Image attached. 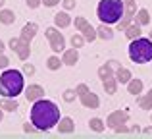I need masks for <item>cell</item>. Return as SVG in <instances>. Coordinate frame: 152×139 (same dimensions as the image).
<instances>
[{
	"mask_svg": "<svg viewBox=\"0 0 152 139\" xmlns=\"http://www.w3.org/2000/svg\"><path fill=\"white\" fill-rule=\"evenodd\" d=\"M23 129H25L27 133H33L37 128H35V126H33V122H31V124H25V126H23Z\"/></svg>",
	"mask_w": 152,
	"mask_h": 139,
	"instance_id": "cell-35",
	"label": "cell"
},
{
	"mask_svg": "<svg viewBox=\"0 0 152 139\" xmlns=\"http://www.w3.org/2000/svg\"><path fill=\"white\" fill-rule=\"evenodd\" d=\"M18 101L12 97H2L0 99V108L2 110H8V112H14V110H18Z\"/></svg>",
	"mask_w": 152,
	"mask_h": 139,
	"instance_id": "cell-14",
	"label": "cell"
},
{
	"mask_svg": "<svg viewBox=\"0 0 152 139\" xmlns=\"http://www.w3.org/2000/svg\"><path fill=\"white\" fill-rule=\"evenodd\" d=\"M85 37H83L81 33H75L73 37H71V46H75V49H81L83 45H85Z\"/></svg>",
	"mask_w": 152,
	"mask_h": 139,
	"instance_id": "cell-27",
	"label": "cell"
},
{
	"mask_svg": "<svg viewBox=\"0 0 152 139\" xmlns=\"http://www.w3.org/2000/svg\"><path fill=\"white\" fill-rule=\"evenodd\" d=\"M102 85H104L106 95H115V91H118V79H115V75H112L108 79H102Z\"/></svg>",
	"mask_w": 152,
	"mask_h": 139,
	"instance_id": "cell-15",
	"label": "cell"
},
{
	"mask_svg": "<svg viewBox=\"0 0 152 139\" xmlns=\"http://www.w3.org/2000/svg\"><path fill=\"white\" fill-rule=\"evenodd\" d=\"M58 129H60V133H71V132L75 129L73 120H71V118H60V122H58Z\"/></svg>",
	"mask_w": 152,
	"mask_h": 139,
	"instance_id": "cell-17",
	"label": "cell"
},
{
	"mask_svg": "<svg viewBox=\"0 0 152 139\" xmlns=\"http://www.w3.org/2000/svg\"><path fill=\"white\" fill-rule=\"evenodd\" d=\"M8 64H10V60H8L4 54H0V70H6V68H8Z\"/></svg>",
	"mask_w": 152,
	"mask_h": 139,
	"instance_id": "cell-31",
	"label": "cell"
},
{
	"mask_svg": "<svg viewBox=\"0 0 152 139\" xmlns=\"http://www.w3.org/2000/svg\"><path fill=\"white\" fill-rule=\"evenodd\" d=\"M114 75V68H112L110 64H104L98 68V77L100 79H108V77H112Z\"/></svg>",
	"mask_w": 152,
	"mask_h": 139,
	"instance_id": "cell-24",
	"label": "cell"
},
{
	"mask_svg": "<svg viewBox=\"0 0 152 139\" xmlns=\"http://www.w3.org/2000/svg\"><path fill=\"white\" fill-rule=\"evenodd\" d=\"M148 39H150V41H152V31H150V33H148Z\"/></svg>",
	"mask_w": 152,
	"mask_h": 139,
	"instance_id": "cell-43",
	"label": "cell"
},
{
	"mask_svg": "<svg viewBox=\"0 0 152 139\" xmlns=\"http://www.w3.org/2000/svg\"><path fill=\"white\" fill-rule=\"evenodd\" d=\"M142 89H145V85H142V79H135V77H131L129 79V83H127V91H129V95H141L142 93Z\"/></svg>",
	"mask_w": 152,
	"mask_h": 139,
	"instance_id": "cell-13",
	"label": "cell"
},
{
	"mask_svg": "<svg viewBox=\"0 0 152 139\" xmlns=\"http://www.w3.org/2000/svg\"><path fill=\"white\" fill-rule=\"evenodd\" d=\"M23 74L33 75V74H35V66H31V64H23Z\"/></svg>",
	"mask_w": 152,
	"mask_h": 139,
	"instance_id": "cell-30",
	"label": "cell"
},
{
	"mask_svg": "<svg viewBox=\"0 0 152 139\" xmlns=\"http://www.w3.org/2000/svg\"><path fill=\"white\" fill-rule=\"evenodd\" d=\"M45 33H46V39H48V43H50V49L54 50L56 54L66 50V39H64V35L58 31V27H48Z\"/></svg>",
	"mask_w": 152,
	"mask_h": 139,
	"instance_id": "cell-5",
	"label": "cell"
},
{
	"mask_svg": "<svg viewBox=\"0 0 152 139\" xmlns=\"http://www.w3.org/2000/svg\"><path fill=\"white\" fill-rule=\"evenodd\" d=\"M127 132H131V133H139V126H131V128H127Z\"/></svg>",
	"mask_w": 152,
	"mask_h": 139,
	"instance_id": "cell-38",
	"label": "cell"
},
{
	"mask_svg": "<svg viewBox=\"0 0 152 139\" xmlns=\"http://www.w3.org/2000/svg\"><path fill=\"white\" fill-rule=\"evenodd\" d=\"M145 135H152V126H150V128H146V129H145Z\"/></svg>",
	"mask_w": 152,
	"mask_h": 139,
	"instance_id": "cell-39",
	"label": "cell"
},
{
	"mask_svg": "<svg viewBox=\"0 0 152 139\" xmlns=\"http://www.w3.org/2000/svg\"><path fill=\"white\" fill-rule=\"evenodd\" d=\"M62 4H64V8H66V10H73L77 2H75V0H64Z\"/></svg>",
	"mask_w": 152,
	"mask_h": 139,
	"instance_id": "cell-32",
	"label": "cell"
},
{
	"mask_svg": "<svg viewBox=\"0 0 152 139\" xmlns=\"http://www.w3.org/2000/svg\"><path fill=\"white\" fill-rule=\"evenodd\" d=\"M127 120H129V114H127L125 110H114V112L108 116L106 126L112 128V129H115V128H119V126L127 124Z\"/></svg>",
	"mask_w": 152,
	"mask_h": 139,
	"instance_id": "cell-7",
	"label": "cell"
},
{
	"mask_svg": "<svg viewBox=\"0 0 152 139\" xmlns=\"http://www.w3.org/2000/svg\"><path fill=\"white\" fill-rule=\"evenodd\" d=\"M79 99H81V104L85 106V108L94 110V108H98V106H100V99H98V95H94L93 91H89V93L81 95Z\"/></svg>",
	"mask_w": 152,
	"mask_h": 139,
	"instance_id": "cell-8",
	"label": "cell"
},
{
	"mask_svg": "<svg viewBox=\"0 0 152 139\" xmlns=\"http://www.w3.org/2000/svg\"><path fill=\"white\" fill-rule=\"evenodd\" d=\"M25 4H27L29 8H39V6L42 4V0H25Z\"/></svg>",
	"mask_w": 152,
	"mask_h": 139,
	"instance_id": "cell-33",
	"label": "cell"
},
{
	"mask_svg": "<svg viewBox=\"0 0 152 139\" xmlns=\"http://www.w3.org/2000/svg\"><path fill=\"white\" fill-rule=\"evenodd\" d=\"M15 21V14L12 10H0V23L4 25H10V23Z\"/></svg>",
	"mask_w": 152,
	"mask_h": 139,
	"instance_id": "cell-23",
	"label": "cell"
},
{
	"mask_svg": "<svg viewBox=\"0 0 152 139\" xmlns=\"http://www.w3.org/2000/svg\"><path fill=\"white\" fill-rule=\"evenodd\" d=\"M141 25L139 23H129V27L125 29V37L129 39V41H133V39H137V37H141Z\"/></svg>",
	"mask_w": 152,
	"mask_h": 139,
	"instance_id": "cell-21",
	"label": "cell"
},
{
	"mask_svg": "<svg viewBox=\"0 0 152 139\" xmlns=\"http://www.w3.org/2000/svg\"><path fill=\"white\" fill-rule=\"evenodd\" d=\"M150 120H152V114H150Z\"/></svg>",
	"mask_w": 152,
	"mask_h": 139,
	"instance_id": "cell-44",
	"label": "cell"
},
{
	"mask_svg": "<svg viewBox=\"0 0 152 139\" xmlns=\"http://www.w3.org/2000/svg\"><path fill=\"white\" fill-rule=\"evenodd\" d=\"M31 122L39 132H48L60 122V108L56 102L46 101L45 97L33 102L31 108Z\"/></svg>",
	"mask_w": 152,
	"mask_h": 139,
	"instance_id": "cell-1",
	"label": "cell"
},
{
	"mask_svg": "<svg viewBox=\"0 0 152 139\" xmlns=\"http://www.w3.org/2000/svg\"><path fill=\"white\" fill-rule=\"evenodd\" d=\"M96 35L100 39H104V41H112V39H114V31H112L110 27H106V23H102V25L96 29Z\"/></svg>",
	"mask_w": 152,
	"mask_h": 139,
	"instance_id": "cell-22",
	"label": "cell"
},
{
	"mask_svg": "<svg viewBox=\"0 0 152 139\" xmlns=\"http://www.w3.org/2000/svg\"><path fill=\"white\" fill-rule=\"evenodd\" d=\"M2 118H4V110L0 108V122H2Z\"/></svg>",
	"mask_w": 152,
	"mask_h": 139,
	"instance_id": "cell-41",
	"label": "cell"
},
{
	"mask_svg": "<svg viewBox=\"0 0 152 139\" xmlns=\"http://www.w3.org/2000/svg\"><path fill=\"white\" fill-rule=\"evenodd\" d=\"M37 31H39V25L37 23H33V21H29V23H25L23 25V29H21V41H25V43H31L35 39V35H37Z\"/></svg>",
	"mask_w": 152,
	"mask_h": 139,
	"instance_id": "cell-10",
	"label": "cell"
},
{
	"mask_svg": "<svg viewBox=\"0 0 152 139\" xmlns=\"http://www.w3.org/2000/svg\"><path fill=\"white\" fill-rule=\"evenodd\" d=\"M4 49H6V45H4V41H0V54L4 52Z\"/></svg>",
	"mask_w": 152,
	"mask_h": 139,
	"instance_id": "cell-40",
	"label": "cell"
},
{
	"mask_svg": "<svg viewBox=\"0 0 152 139\" xmlns=\"http://www.w3.org/2000/svg\"><path fill=\"white\" fill-rule=\"evenodd\" d=\"M79 62V50L75 49H66L64 50V54H62V64H66V66H75Z\"/></svg>",
	"mask_w": 152,
	"mask_h": 139,
	"instance_id": "cell-11",
	"label": "cell"
},
{
	"mask_svg": "<svg viewBox=\"0 0 152 139\" xmlns=\"http://www.w3.org/2000/svg\"><path fill=\"white\" fill-rule=\"evenodd\" d=\"M137 102L142 110H152V89L146 95H141V97L137 99Z\"/></svg>",
	"mask_w": 152,
	"mask_h": 139,
	"instance_id": "cell-20",
	"label": "cell"
},
{
	"mask_svg": "<svg viewBox=\"0 0 152 139\" xmlns=\"http://www.w3.org/2000/svg\"><path fill=\"white\" fill-rule=\"evenodd\" d=\"M75 97H77L75 89H66V91H64V101H66V102H73Z\"/></svg>",
	"mask_w": 152,
	"mask_h": 139,
	"instance_id": "cell-28",
	"label": "cell"
},
{
	"mask_svg": "<svg viewBox=\"0 0 152 139\" xmlns=\"http://www.w3.org/2000/svg\"><path fill=\"white\" fill-rule=\"evenodd\" d=\"M60 0H42V4H45V6H48V8H52V6H56V4H58Z\"/></svg>",
	"mask_w": 152,
	"mask_h": 139,
	"instance_id": "cell-36",
	"label": "cell"
},
{
	"mask_svg": "<svg viewBox=\"0 0 152 139\" xmlns=\"http://www.w3.org/2000/svg\"><path fill=\"white\" fill-rule=\"evenodd\" d=\"M108 64H110V66H112L114 70H118V68H119V62H118V60H110Z\"/></svg>",
	"mask_w": 152,
	"mask_h": 139,
	"instance_id": "cell-37",
	"label": "cell"
},
{
	"mask_svg": "<svg viewBox=\"0 0 152 139\" xmlns=\"http://www.w3.org/2000/svg\"><path fill=\"white\" fill-rule=\"evenodd\" d=\"M46 66H48V70L56 71V70H60V66H62V60H60L58 56H50L48 60H46Z\"/></svg>",
	"mask_w": 152,
	"mask_h": 139,
	"instance_id": "cell-26",
	"label": "cell"
},
{
	"mask_svg": "<svg viewBox=\"0 0 152 139\" xmlns=\"http://www.w3.org/2000/svg\"><path fill=\"white\" fill-rule=\"evenodd\" d=\"M89 91H91V89L85 85V83H81V85H77V87H75V93H77V97H81V95L89 93Z\"/></svg>",
	"mask_w": 152,
	"mask_h": 139,
	"instance_id": "cell-29",
	"label": "cell"
},
{
	"mask_svg": "<svg viewBox=\"0 0 152 139\" xmlns=\"http://www.w3.org/2000/svg\"><path fill=\"white\" fill-rule=\"evenodd\" d=\"M45 97V89H42V85H37V83H33V85H29L25 89V99L31 102L39 101V99Z\"/></svg>",
	"mask_w": 152,
	"mask_h": 139,
	"instance_id": "cell-9",
	"label": "cell"
},
{
	"mask_svg": "<svg viewBox=\"0 0 152 139\" xmlns=\"http://www.w3.org/2000/svg\"><path fill=\"white\" fill-rule=\"evenodd\" d=\"M135 23H139V25H148L150 23V14L146 8H141V10H137V14H135Z\"/></svg>",
	"mask_w": 152,
	"mask_h": 139,
	"instance_id": "cell-16",
	"label": "cell"
},
{
	"mask_svg": "<svg viewBox=\"0 0 152 139\" xmlns=\"http://www.w3.org/2000/svg\"><path fill=\"white\" fill-rule=\"evenodd\" d=\"M19 43H21V37H15V39H12V41H10V49H12V50H15V49L19 46Z\"/></svg>",
	"mask_w": 152,
	"mask_h": 139,
	"instance_id": "cell-34",
	"label": "cell"
},
{
	"mask_svg": "<svg viewBox=\"0 0 152 139\" xmlns=\"http://www.w3.org/2000/svg\"><path fill=\"white\" fill-rule=\"evenodd\" d=\"M25 87V79L19 70H4L0 75V95L2 97H12L15 99Z\"/></svg>",
	"mask_w": 152,
	"mask_h": 139,
	"instance_id": "cell-2",
	"label": "cell"
},
{
	"mask_svg": "<svg viewBox=\"0 0 152 139\" xmlns=\"http://www.w3.org/2000/svg\"><path fill=\"white\" fill-rule=\"evenodd\" d=\"M54 25L58 27V29H64V27H69L71 25V18L67 12H58V14L54 15Z\"/></svg>",
	"mask_w": 152,
	"mask_h": 139,
	"instance_id": "cell-12",
	"label": "cell"
},
{
	"mask_svg": "<svg viewBox=\"0 0 152 139\" xmlns=\"http://www.w3.org/2000/svg\"><path fill=\"white\" fill-rule=\"evenodd\" d=\"M115 79H118V83H129V79L133 77V75H131V70H127V68H121V66H119L118 70H115Z\"/></svg>",
	"mask_w": 152,
	"mask_h": 139,
	"instance_id": "cell-18",
	"label": "cell"
},
{
	"mask_svg": "<svg viewBox=\"0 0 152 139\" xmlns=\"http://www.w3.org/2000/svg\"><path fill=\"white\" fill-rule=\"evenodd\" d=\"M129 58L135 64H146L152 60V41L148 37H137L129 43Z\"/></svg>",
	"mask_w": 152,
	"mask_h": 139,
	"instance_id": "cell-4",
	"label": "cell"
},
{
	"mask_svg": "<svg viewBox=\"0 0 152 139\" xmlns=\"http://www.w3.org/2000/svg\"><path fill=\"white\" fill-rule=\"evenodd\" d=\"M15 54H18L19 60H27V58H29V54H31V46H29V43L21 41V43H19V46L15 49Z\"/></svg>",
	"mask_w": 152,
	"mask_h": 139,
	"instance_id": "cell-19",
	"label": "cell"
},
{
	"mask_svg": "<svg viewBox=\"0 0 152 139\" xmlns=\"http://www.w3.org/2000/svg\"><path fill=\"white\" fill-rule=\"evenodd\" d=\"M75 29H77L79 33L85 37V41H87V43H93V41H96V39H98L96 29H94V27L91 25L89 21H87V18H83V15L75 18Z\"/></svg>",
	"mask_w": 152,
	"mask_h": 139,
	"instance_id": "cell-6",
	"label": "cell"
},
{
	"mask_svg": "<svg viewBox=\"0 0 152 139\" xmlns=\"http://www.w3.org/2000/svg\"><path fill=\"white\" fill-rule=\"evenodd\" d=\"M4 4H6V0H0V8H2V6H4Z\"/></svg>",
	"mask_w": 152,
	"mask_h": 139,
	"instance_id": "cell-42",
	"label": "cell"
},
{
	"mask_svg": "<svg viewBox=\"0 0 152 139\" xmlns=\"http://www.w3.org/2000/svg\"><path fill=\"white\" fill-rule=\"evenodd\" d=\"M123 12H125L123 0H98L96 15L106 25H115L123 18Z\"/></svg>",
	"mask_w": 152,
	"mask_h": 139,
	"instance_id": "cell-3",
	"label": "cell"
},
{
	"mask_svg": "<svg viewBox=\"0 0 152 139\" xmlns=\"http://www.w3.org/2000/svg\"><path fill=\"white\" fill-rule=\"evenodd\" d=\"M89 126H91V129H93V132H96V133H100V132H104V122L100 120V118H93V120L89 122Z\"/></svg>",
	"mask_w": 152,
	"mask_h": 139,
	"instance_id": "cell-25",
	"label": "cell"
}]
</instances>
